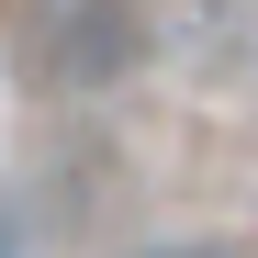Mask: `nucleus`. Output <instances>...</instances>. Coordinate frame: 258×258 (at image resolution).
Returning <instances> with one entry per match:
<instances>
[{
	"mask_svg": "<svg viewBox=\"0 0 258 258\" xmlns=\"http://www.w3.org/2000/svg\"><path fill=\"white\" fill-rule=\"evenodd\" d=\"M135 68H146V12H135V0H68V12L45 23V79H56V90L101 101Z\"/></svg>",
	"mask_w": 258,
	"mask_h": 258,
	"instance_id": "1",
	"label": "nucleus"
},
{
	"mask_svg": "<svg viewBox=\"0 0 258 258\" xmlns=\"http://www.w3.org/2000/svg\"><path fill=\"white\" fill-rule=\"evenodd\" d=\"M146 258H236V247H213V236H191V247H146Z\"/></svg>",
	"mask_w": 258,
	"mask_h": 258,
	"instance_id": "2",
	"label": "nucleus"
},
{
	"mask_svg": "<svg viewBox=\"0 0 258 258\" xmlns=\"http://www.w3.org/2000/svg\"><path fill=\"white\" fill-rule=\"evenodd\" d=\"M0 258H12V213H0Z\"/></svg>",
	"mask_w": 258,
	"mask_h": 258,
	"instance_id": "3",
	"label": "nucleus"
}]
</instances>
